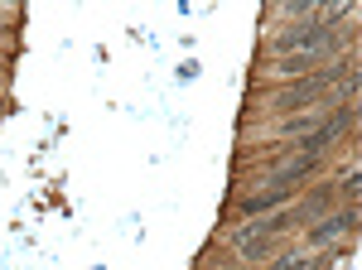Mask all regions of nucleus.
<instances>
[{
	"instance_id": "nucleus-1",
	"label": "nucleus",
	"mask_w": 362,
	"mask_h": 270,
	"mask_svg": "<svg viewBox=\"0 0 362 270\" xmlns=\"http://www.w3.org/2000/svg\"><path fill=\"white\" fill-rule=\"evenodd\" d=\"M348 131H358V107L348 102V107H338L329 121H319L314 131H309V140H305V155L309 160H324V150L334 145L338 135H348Z\"/></svg>"
},
{
	"instance_id": "nucleus-2",
	"label": "nucleus",
	"mask_w": 362,
	"mask_h": 270,
	"mask_svg": "<svg viewBox=\"0 0 362 270\" xmlns=\"http://www.w3.org/2000/svg\"><path fill=\"white\" fill-rule=\"evenodd\" d=\"M338 73H314L309 82H295V87H280V92H271V102H276L280 111H309L329 87H334Z\"/></svg>"
},
{
	"instance_id": "nucleus-3",
	"label": "nucleus",
	"mask_w": 362,
	"mask_h": 270,
	"mask_svg": "<svg viewBox=\"0 0 362 270\" xmlns=\"http://www.w3.org/2000/svg\"><path fill=\"white\" fill-rule=\"evenodd\" d=\"M353 227H358V203H348V208H338L334 217L314 222V227H309V246H329L334 237H343V232H353Z\"/></svg>"
},
{
	"instance_id": "nucleus-4",
	"label": "nucleus",
	"mask_w": 362,
	"mask_h": 270,
	"mask_svg": "<svg viewBox=\"0 0 362 270\" xmlns=\"http://www.w3.org/2000/svg\"><path fill=\"white\" fill-rule=\"evenodd\" d=\"M285 203H290V193L261 189V193H251V198H237L232 213H237V217H256V213H276V208H285Z\"/></svg>"
},
{
	"instance_id": "nucleus-5",
	"label": "nucleus",
	"mask_w": 362,
	"mask_h": 270,
	"mask_svg": "<svg viewBox=\"0 0 362 270\" xmlns=\"http://www.w3.org/2000/svg\"><path fill=\"white\" fill-rule=\"evenodd\" d=\"M329 203H334V189H314V193L305 198V208H300V213H290V217H295V222H309V217H319V213H324Z\"/></svg>"
},
{
	"instance_id": "nucleus-6",
	"label": "nucleus",
	"mask_w": 362,
	"mask_h": 270,
	"mask_svg": "<svg viewBox=\"0 0 362 270\" xmlns=\"http://www.w3.org/2000/svg\"><path fill=\"white\" fill-rule=\"evenodd\" d=\"M314 126H319V116L295 111V116H285V121H280V135H300V131H314Z\"/></svg>"
},
{
	"instance_id": "nucleus-7",
	"label": "nucleus",
	"mask_w": 362,
	"mask_h": 270,
	"mask_svg": "<svg viewBox=\"0 0 362 270\" xmlns=\"http://www.w3.org/2000/svg\"><path fill=\"white\" fill-rule=\"evenodd\" d=\"M358 189H362V179H358V174H348V179H343V193H348V203H358Z\"/></svg>"
},
{
	"instance_id": "nucleus-8",
	"label": "nucleus",
	"mask_w": 362,
	"mask_h": 270,
	"mask_svg": "<svg viewBox=\"0 0 362 270\" xmlns=\"http://www.w3.org/2000/svg\"><path fill=\"white\" fill-rule=\"evenodd\" d=\"M276 270H300V261H295V256H285V261H276Z\"/></svg>"
}]
</instances>
